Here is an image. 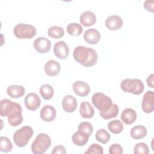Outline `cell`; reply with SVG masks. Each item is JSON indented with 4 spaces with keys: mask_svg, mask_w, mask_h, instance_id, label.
I'll return each instance as SVG.
<instances>
[{
    "mask_svg": "<svg viewBox=\"0 0 154 154\" xmlns=\"http://www.w3.org/2000/svg\"><path fill=\"white\" fill-rule=\"evenodd\" d=\"M147 129L143 125H137L134 126L131 130V136L135 140L142 139L147 135Z\"/></svg>",
    "mask_w": 154,
    "mask_h": 154,
    "instance_id": "obj_23",
    "label": "cell"
},
{
    "mask_svg": "<svg viewBox=\"0 0 154 154\" xmlns=\"http://www.w3.org/2000/svg\"><path fill=\"white\" fill-rule=\"evenodd\" d=\"M121 119L126 125L132 124L137 119V113L132 108H127L123 111L121 114Z\"/></svg>",
    "mask_w": 154,
    "mask_h": 154,
    "instance_id": "obj_21",
    "label": "cell"
},
{
    "mask_svg": "<svg viewBox=\"0 0 154 154\" xmlns=\"http://www.w3.org/2000/svg\"><path fill=\"white\" fill-rule=\"evenodd\" d=\"M13 149L11 141L7 137H0V151L2 152H10Z\"/></svg>",
    "mask_w": 154,
    "mask_h": 154,
    "instance_id": "obj_30",
    "label": "cell"
},
{
    "mask_svg": "<svg viewBox=\"0 0 154 154\" xmlns=\"http://www.w3.org/2000/svg\"><path fill=\"white\" fill-rule=\"evenodd\" d=\"M51 145V138L46 134L41 133L37 135L31 144V151L34 154H43Z\"/></svg>",
    "mask_w": 154,
    "mask_h": 154,
    "instance_id": "obj_3",
    "label": "cell"
},
{
    "mask_svg": "<svg viewBox=\"0 0 154 154\" xmlns=\"http://www.w3.org/2000/svg\"><path fill=\"white\" fill-rule=\"evenodd\" d=\"M40 115L43 121L51 122L55 120L57 116L56 109L51 105H46L41 109Z\"/></svg>",
    "mask_w": 154,
    "mask_h": 154,
    "instance_id": "obj_12",
    "label": "cell"
},
{
    "mask_svg": "<svg viewBox=\"0 0 154 154\" xmlns=\"http://www.w3.org/2000/svg\"><path fill=\"white\" fill-rule=\"evenodd\" d=\"M154 4V1L153 0H147L144 2L143 7L144 8L148 11L153 12V5Z\"/></svg>",
    "mask_w": 154,
    "mask_h": 154,
    "instance_id": "obj_35",
    "label": "cell"
},
{
    "mask_svg": "<svg viewBox=\"0 0 154 154\" xmlns=\"http://www.w3.org/2000/svg\"><path fill=\"white\" fill-rule=\"evenodd\" d=\"M72 87L75 93L81 97L87 96L90 91V87L89 85L82 81L74 82Z\"/></svg>",
    "mask_w": 154,
    "mask_h": 154,
    "instance_id": "obj_14",
    "label": "cell"
},
{
    "mask_svg": "<svg viewBox=\"0 0 154 154\" xmlns=\"http://www.w3.org/2000/svg\"><path fill=\"white\" fill-rule=\"evenodd\" d=\"M62 108L64 111L70 113L73 112L77 107V100L72 95L65 96L62 100Z\"/></svg>",
    "mask_w": 154,
    "mask_h": 154,
    "instance_id": "obj_16",
    "label": "cell"
},
{
    "mask_svg": "<svg viewBox=\"0 0 154 154\" xmlns=\"http://www.w3.org/2000/svg\"><path fill=\"white\" fill-rule=\"evenodd\" d=\"M142 109L146 113H151L154 109V94L152 91H147L143 96L142 103Z\"/></svg>",
    "mask_w": 154,
    "mask_h": 154,
    "instance_id": "obj_9",
    "label": "cell"
},
{
    "mask_svg": "<svg viewBox=\"0 0 154 154\" xmlns=\"http://www.w3.org/2000/svg\"><path fill=\"white\" fill-rule=\"evenodd\" d=\"M79 113L83 118L91 119L94 116V109L90 102L84 101L80 105Z\"/></svg>",
    "mask_w": 154,
    "mask_h": 154,
    "instance_id": "obj_19",
    "label": "cell"
},
{
    "mask_svg": "<svg viewBox=\"0 0 154 154\" xmlns=\"http://www.w3.org/2000/svg\"><path fill=\"white\" fill-rule=\"evenodd\" d=\"M105 26L109 30L116 31L121 28L123 25L122 17L117 15H111L105 20Z\"/></svg>",
    "mask_w": 154,
    "mask_h": 154,
    "instance_id": "obj_13",
    "label": "cell"
},
{
    "mask_svg": "<svg viewBox=\"0 0 154 154\" xmlns=\"http://www.w3.org/2000/svg\"><path fill=\"white\" fill-rule=\"evenodd\" d=\"M89 137L90 136L81 130H78L72 135V140L75 145L82 146L87 144Z\"/></svg>",
    "mask_w": 154,
    "mask_h": 154,
    "instance_id": "obj_20",
    "label": "cell"
},
{
    "mask_svg": "<svg viewBox=\"0 0 154 154\" xmlns=\"http://www.w3.org/2000/svg\"><path fill=\"white\" fill-rule=\"evenodd\" d=\"M84 39L88 44L96 45L100 40V34L95 28H90L84 34Z\"/></svg>",
    "mask_w": 154,
    "mask_h": 154,
    "instance_id": "obj_15",
    "label": "cell"
},
{
    "mask_svg": "<svg viewBox=\"0 0 154 154\" xmlns=\"http://www.w3.org/2000/svg\"><path fill=\"white\" fill-rule=\"evenodd\" d=\"M66 31L69 35L77 36L80 35L82 33L83 28L80 24L76 22H72L67 26Z\"/></svg>",
    "mask_w": 154,
    "mask_h": 154,
    "instance_id": "obj_25",
    "label": "cell"
},
{
    "mask_svg": "<svg viewBox=\"0 0 154 154\" xmlns=\"http://www.w3.org/2000/svg\"><path fill=\"white\" fill-rule=\"evenodd\" d=\"M149 153V149L147 145L143 143H137L134 148V154H148Z\"/></svg>",
    "mask_w": 154,
    "mask_h": 154,
    "instance_id": "obj_31",
    "label": "cell"
},
{
    "mask_svg": "<svg viewBox=\"0 0 154 154\" xmlns=\"http://www.w3.org/2000/svg\"><path fill=\"white\" fill-rule=\"evenodd\" d=\"M108 128L112 133L119 134L122 132L123 126L119 120H114L108 123Z\"/></svg>",
    "mask_w": 154,
    "mask_h": 154,
    "instance_id": "obj_28",
    "label": "cell"
},
{
    "mask_svg": "<svg viewBox=\"0 0 154 154\" xmlns=\"http://www.w3.org/2000/svg\"><path fill=\"white\" fill-rule=\"evenodd\" d=\"M119 107L117 105L113 103L112 104L111 108L105 112L99 111L100 116L105 120H108L111 118H114L117 116L119 114Z\"/></svg>",
    "mask_w": 154,
    "mask_h": 154,
    "instance_id": "obj_24",
    "label": "cell"
},
{
    "mask_svg": "<svg viewBox=\"0 0 154 154\" xmlns=\"http://www.w3.org/2000/svg\"><path fill=\"white\" fill-rule=\"evenodd\" d=\"M0 115L2 117H7L8 122L11 126H17L23 121L20 105L8 99H4L1 101Z\"/></svg>",
    "mask_w": 154,
    "mask_h": 154,
    "instance_id": "obj_1",
    "label": "cell"
},
{
    "mask_svg": "<svg viewBox=\"0 0 154 154\" xmlns=\"http://www.w3.org/2000/svg\"><path fill=\"white\" fill-rule=\"evenodd\" d=\"M34 134L33 129L29 126H24L17 130L13 135V141L19 147L26 146Z\"/></svg>",
    "mask_w": 154,
    "mask_h": 154,
    "instance_id": "obj_5",
    "label": "cell"
},
{
    "mask_svg": "<svg viewBox=\"0 0 154 154\" xmlns=\"http://www.w3.org/2000/svg\"><path fill=\"white\" fill-rule=\"evenodd\" d=\"M79 21L81 23L85 26L93 25L96 22V14L92 11H85L80 15Z\"/></svg>",
    "mask_w": 154,
    "mask_h": 154,
    "instance_id": "obj_18",
    "label": "cell"
},
{
    "mask_svg": "<svg viewBox=\"0 0 154 154\" xmlns=\"http://www.w3.org/2000/svg\"><path fill=\"white\" fill-rule=\"evenodd\" d=\"M13 33L18 38L27 39L34 37L36 35L37 30L35 27L32 25L19 23L14 26Z\"/></svg>",
    "mask_w": 154,
    "mask_h": 154,
    "instance_id": "obj_7",
    "label": "cell"
},
{
    "mask_svg": "<svg viewBox=\"0 0 154 154\" xmlns=\"http://www.w3.org/2000/svg\"><path fill=\"white\" fill-rule=\"evenodd\" d=\"M91 101L94 106L101 112L108 111L112 104L111 99L101 92H97L93 94Z\"/></svg>",
    "mask_w": 154,
    "mask_h": 154,
    "instance_id": "obj_6",
    "label": "cell"
},
{
    "mask_svg": "<svg viewBox=\"0 0 154 154\" xmlns=\"http://www.w3.org/2000/svg\"><path fill=\"white\" fill-rule=\"evenodd\" d=\"M85 154H91V153L103 154V147L98 144L94 143L91 146H90L87 150L85 152Z\"/></svg>",
    "mask_w": 154,
    "mask_h": 154,
    "instance_id": "obj_33",
    "label": "cell"
},
{
    "mask_svg": "<svg viewBox=\"0 0 154 154\" xmlns=\"http://www.w3.org/2000/svg\"><path fill=\"white\" fill-rule=\"evenodd\" d=\"M73 57L76 62L85 67L95 65L98 60L97 53L94 49L83 46H78L74 49Z\"/></svg>",
    "mask_w": 154,
    "mask_h": 154,
    "instance_id": "obj_2",
    "label": "cell"
},
{
    "mask_svg": "<svg viewBox=\"0 0 154 154\" xmlns=\"http://www.w3.org/2000/svg\"><path fill=\"white\" fill-rule=\"evenodd\" d=\"M54 52L55 55L59 59L65 60L69 55V48L65 42L59 41L54 45Z\"/></svg>",
    "mask_w": 154,
    "mask_h": 154,
    "instance_id": "obj_11",
    "label": "cell"
},
{
    "mask_svg": "<svg viewBox=\"0 0 154 154\" xmlns=\"http://www.w3.org/2000/svg\"><path fill=\"white\" fill-rule=\"evenodd\" d=\"M95 138L99 142L102 144H106L109 141L111 135L105 129H100L98 130L96 133Z\"/></svg>",
    "mask_w": 154,
    "mask_h": 154,
    "instance_id": "obj_29",
    "label": "cell"
},
{
    "mask_svg": "<svg viewBox=\"0 0 154 154\" xmlns=\"http://www.w3.org/2000/svg\"><path fill=\"white\" fill-rule=\"evenodd\" d=\"M25 105L29 111H35L37 109L41 104L40 97L35 93L28 94L25 98Z\"/></svg>",
    "mask_w": 154,
    "mask_h": 154,
    "instance_id": "obj_10",
    "label": "cell"
},
{
    "mask_svg": "<svg viewBox=\"0 0 154 154\" xmlns=\"http://www.w3.org/2000/svg\"><path fill=\"white\" fill-rule=\"evenodd\" d=\"M41 96L45 100H49L54 96V89L49 84L42 85L39 90Z\"/></svg>",
    "mask_w": 154,
    "mask_h": 154,
    "instance_id": "obj_26",
    "label": "cell"
},
{
    "mask_svg": "<svg viewBox=\"0 0 154 154\" xmlns=\"http://www.w3.org/2000/svg\"><path fill=\"white\" fill-rule=\"evenodd\" d=\"M25 90L22 85H10L7 88V93L8 95L14 99L19 98L23 96L25 94Z\"/></svg>",
    "mask_w": 154,
    "mask_h": 154,
    "instance_id": "obj_22",
    "label": "cell"
},
{
    "mask_svg": "<svg viewBox=\"0 0 154 154\" xmlns=\"http://www.w3.org/2000/svg\"><path fill=\"white\" fill-rule=\"evenodd\" d=\"M33 46L38 52L45 54L51 49V42L46 37H40L34 40Z\"/></svg>",
    "mask_w": 154,
    "mask_h": 154,
    "instance_id": "obj_8",
    "label": "cell"
},
{
    "mask_svg": "<svg viewBox=\"0 0 154 154\" xmlns=\"http://www.w3.org/2000/svg\"><path fill=\"white\" fill-rule=\"evenodd\" d=\"M52 154H66V150L65 147L61 145H58L54 147L53 150L51 152Z\"/></svg>",
    "mask_w": 154,
    "mask_h": 154,
    "instance_id": "obj_36",
    "label": "cell"
},
{
    "mask_svg": "<svg viewBox=\"0 0 154 154\" xmlns=\"http://www.w3.org/2000/svg\"><path fill=\"white\" fill-rule=\"evenodd\" d=\"M44 70L46 75L50 76H54L57 75L60 72L61 66L57 61L51 60L45 64Z\"/></svg>",
    "mask_w": 154,
    "mask_h": 154,
    "instance_id": "obj_17",
    "label": "cell"
},
{
    "mask_svg": "<svg viewBox=\"0 0 154 154\" xmlns=\"http://www.w3.org/2000/svg\"><path fill=\"white\" fill-rule=\"evenodd\" d=\"M78 129L85 132L89 136H90L93 132V126L90 123L87 122H82L79 124Z\"/></svg>",
    "mask_w": 154,
    "mask_h": 154,
    "instance_id": "obj_32",
    "label": "cell"
},
{
    "mask_svg": "<svg viewBox=\"0 0 154 154\" xmlns=\"http://www.w3.org/2000/svg\"><path fill=\"white\" fill-rule=\"evenodd\" d=\"M120 88L126 93H131L135 95L141 94L144 91V84L140 79H125L120 83Z\"/></svg>",
    "mask_w": 154,
    "mask_h": 154,
    "instance_id": "obj_4",
    "label": "cell"
},
{
    "mask_svg": "<svg viewBox=\"0 0 154 154\" xmlns=\"http://www.w3.org/2000/svg\"><path fill=\"white\" fill-rule=\"evenodd\" d=\"M123 152V150L122 147L117 143L112 144L109 148V154H122Z\"/></svg>",
    "mask_w": 154,
    "mask_h": 154,
    "instance_id": "obj_34",
    "label": "cell"
},
{
    "mask_svg": "<svg viewBox=\"0 0 154 154\" xmlns=\"http://www.w3.org/2000/svg\"><path fill=\"white\" fill-rule=\"evenodd\" d=\"M48 34L51 37L57 39L61 38L64 36V31L62 27L55 25L51 26L48 29Z\"/></svg>",
    "mask_w": 154,
    "mask_h": 154,
    "instance_id": "obj_27",
    "label": "cell"
},
{
    "mask_svg": "<svg viewBox=\"0 0 154 154\" xmlns=\"http://www.w3.org/2000/svg\"><path fill=\"white\" fill-rule=\"evenodd\" d=\"M153 82H154V75L152 73L150 75H149L147 78V84L148 86H149L150 88H153L154 87Z\"/></svg>",
    "mask_w": 154,
    "mask_h": 154,
    "instance_id": "obj_37",
    "label": "cell"
}]
</instances>
